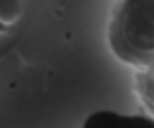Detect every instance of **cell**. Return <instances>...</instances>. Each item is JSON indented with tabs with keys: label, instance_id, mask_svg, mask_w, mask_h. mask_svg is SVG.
<instances>
[{
	"label": "cell",
	"instance_id": "1",
	"mask_svg": "<svg viewBox=\"0 0 154 128\" xmlns=\"http://www.w3.org/2000/svg\"><path fill=\"white\" fill-rule=\"evenodd\" d=\"M113 51L135 65L154 56V0H123L111 27Z\"/></svg>",
	"mask_w": 154,
	"mask_h": 128
},
{
	"label": "cell",
	"instance_id": "2",
	"mask_svg": "<svg viewBox=\"0 0 154 128\" xmlns=\"http://www.w3.org/2000/svg\"><path fill=\"white\" fill-rule=\"evenodd\" d=\"M82 128H154V121L140 114H118L111 109H101L89 114Z\"/></svg>",
	"mask_w": 154,
	"mask_h": 128
},
{
	"label": "cell",
	"instance_id": "3",
	"mask_svg": "<svg viewBox=\"0 0 154 128\" xmlns=\"http://www.w3.org/2000/svg\"><path fill=\"white\" fill-rule=\"evenodd\" d=\"M22 17V0H0V22L14 24Z\"/></svg>",
	"mask_w": 154,
	"mask_h": 128
}]
</instances>
